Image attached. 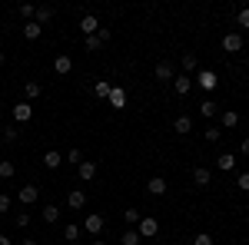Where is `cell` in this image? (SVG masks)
<instances>
[{"mask_svg":"<svg viewBox=\"0 0 249 245\" xmlns=\"http://www.w3.org/2000/svg\"><path fill=\"white\" fill-rule=\"evenodd\" d=\"M193 86H196V83H193V76H186V73H183V76H173V93H176V96H186Z\"/></svg>","mask_w":249,"mask_h":245,"instance_id":"obj_5","label":"cell"},{"mask_svg":"<svg viewBox=\"0 0 249 245\" xmlns=\"http://www.w3.org/2000/svg\"><path fill=\"white\" fill-rule=\"evenodd\" d=\"M63 163H70V166H80V163H83V152H80V149H70L67 156H63Z\"/></svg>","mask_w":249,"mask_h":245,"instance_id":"obj_32","label":"cell"},{"mask_svg":"<svg viewBox=\"0 0 249 245\" xmlns=\"http://www.w3.org/2000/svg\"><path fill=\"white\" fill-rule=\"evenodd\" d=\"M14 172H17V166L10 159H0V179H14Z\"/></svg>","mask_w":249,"mask_h":245,"instance_id":"obj_30","label":"cell"},{"mask_svg":"<svg viewBox=\"0 0 249 245\" xmlns=\"http://www.w3.org/2000/svg\"><path fill=\"white\" fill-rule=\"evenodd\" d=\"M110 106H113V110H123V106H126V90H123V86H113V93H110Z\"/></svg>","mask_w":249,"mask_h":245,"instance_id":"obj_13","label":"cell"},{"mask_svg":"<svg viewBox=\"0 0 249 245\" xmlns=\"http://www.w3.org/2000/svg\"><path fill=\"white\" fill-rule=\"evenodd\" d=\"M43 166H47V169H60V166H63V156H60L57 149H47L43 152Z\"/></svg>","mask_w":249,"mask_h":245,"instance_id":"obj_11","label":"cell"},{"mask_svg":"<svg viewBox=\"0 0 249 245\" xmlns=\"http://www.w3.org/2000/svg\"><path fill=\"white\" fill-rule=\"evenodd\" d=\"M136 232H140V239H153L156 232H160V219H156V215H143L140 226H136Z\"/></svg>","mask_w":249,"mask_h":245,"instance_id":"obj_2","label":"cell"},{"mask_svg":"<svg viewBox=\"0 0 249 245\" xmlns=\"http://www.w3.org/2000/svg\"><path fill=\"white\" fill-rule=\"evenodd\" d=\"M63 239H67V242H77V239H80V226H77V222H70V226L63 229Z\"/></svg>","mask_w":249,"mask_h":245,"instance_id":"obj_31","label":"cell"},{"mask_svg":"<svg viewBox=\"0 0 249 245\" xmlns=\"http://www.w3.org/2000/svg\"><path fill=\"white\" fill-rule=\"evenodd\" d=\"M113 37V33H110V30H107V27H100V30H96V40H100V43H107V40Z\"/></svg>","mask_w":249,"mask_h":245,"instance_id":"obj_38","label":"cell"},{"mask_svg":"<svg viewBox=\"0 0 249 245\" xmlns=\"http://www.w3.org/2000/svg\"><path fill=\"white\" fill-rule=\"evenodd\" d=\"M100 47H103V43H100L96 37H87V50H90V53H93V50H100Z\"/></svg>","mask_w":249,"mask_h":245,"instance_id":"obj_39","label":"cell"},{"mask_svg":"<svg viewBox=\"0 0 249 245\" xmlns=\"http://www.w3.org/2000/svg\"><path fill=\"white\" fill-rule=\"evenodd\" d=\"M40 33H43V27H40L37 20H27V23H23V37L27 40H37Z\"/></svg>","mask_w":249,"mask_h":245,"instance_id":"obj_19","label":"cell"},{"mask_svg":"<svg viewBox=\"0 0 249 245\" xmlns=\"http://www.w3.org/2000/svg\"><path fill=\"white\" fill-rule=\"evenodd\" d=\"M0 110H3V103H0Z\"/></svg>","mask_w":249,"mask_h":245,"instance_id":"obj_47","label":"cell"},{"mask_svg":"<svg viewBox=\"0 0 249 245\" xmlns=\"http://www.w3.org/2000/svg\"><path fill=\"white\" fill-rule=\"evenodd\" d=\"M193 83H196V86H199V90H206V93H213V90H216V86H219V76L213 73V70H199V73H196V80H193Z\"/></svg>","mask_w":249,"mask_h":245,"instance_id":"obj_1","label":"cell"},{"mask_svg":"<svg viewBox=\"0 0 249 245\" xmlns=\"http://www.w3.org/2000/svg\"><path fill=\"white\" fill-rule=\"evenodd\" d=\"M239 152H243V156H249V136L243 139V143H239Z\"/></svg>","mask_w":249,"mask_h":245,"instance_id":"obj_42","label":"cell"},{"mask_svg":"<svg viewBox=\"0 0 249 245\" xmlns=\"http://www.w3.org/2000/svg\"><path fill=\"white\" fill-rule=\"evenodd\" d=\"M140 219H143V212H140V209H126V212H123V222H126L130 229L140 226Z\"/></svg>","mask_w":249,"mask_h":245,"instance_id":"obj_24","label":"cell"},{"mask_svg":"<svg viewBox=\"0 0 249 245\" xmlns=\"http://www.w3.org/2000/svg\"><path fill=\"white\" fill-rule=\"evenodd\" d=\"M14 222H17V229H27V226H30V212H17Z\"/></svg>","mask_w":249,"mask_h":245,"instance_id":"obj_36","label":"cell"},{"mask_svg":"<svg viewBox=\"0 0 249 245\" xmlns=\"http://www.w3.org/2000/svg\"><path fill=\"white\" fill-rule=\"evenodd\" d=\"M7 209H10V196H7V192H0V212H7Z\"/></svg>","mask_w":249,"mask_h":245,"instance_id":"obj_40","label":"cell"},{"mask_svg":"<svg viewBox=\"0 0 249 245\" xmlns=\"http://www.w3.org/2000/svg\"><path fill=\"white\" fill-rule=\"evenodd\" d=\"M246 63H249V60H246Z\"/></svg>","mask_w":249,"mask_h":245,"instance_id":"obj_51","label":"cell"},{"mask_svg":"<svg viewBox=\"0 0 249 245\" xmlns=\"http://www.w3.org/2000/svg\"><path fill=\"white\" fill-rule=\"evenodd\" d=\"M0 136H3V130H0Z\"/></svg>","mask_w":249,"mask_h":245,"instance_id":"obj_48","label":"cell"},{"mask_svg":"<svg viewBox=\"0 0 249 245\" xmlns=\"http://www.w3.org/2000/svg\"><path fill=\"white\" fill-rule=\"evenodd\" d=\"M40 219H43L47 226H53V222L60 219V209L53 206V202H50V206H43V209H40Z\"/></svg>","mask_w":249,"mask_h":245,"instance_id":"obj_16","label":"cell"},{"mask_svg":"<svg viewBox=\"0 0 249 245\" xmlns=\"http://www.w3.org/2000/svg\"><path fill=\"white\" fill-rule=\"evenodd\" d=\"M183 70H186V76H190V73H199V63H196V57H193V53H183Z\"/></svg>","mask_w":249,"mask_h":245,"instance_id":"obj_27","label":"cell"},{"mask_svg":"<svg viewBox=\"0 0 249 245\" xmlns=\"http://www.w3.org/2000/svg\"><path fill=\"white\" fill-rule=\"evenodd\" d=\"M246 43H249V37H246Z\"/></svg>","mask_w":249,"mask_h":245,"instance_id":"obj_49","label":"cell"},{"mask_svg":"<svg viewBox=\"0 0 249 245\" xmlns=\"http://www.w3.org/2000/svg\"><path fill=\"white\" fill-rule=\"evenodd\" d=\"M50 17H53V7H47V3H43V7H37V17H34V20L43 27V23H50Z\"/></svg>","mask_w":249,"mask_h":245,"instance_id":"obj_26","label":"cell"},{"mask_svg":"<svg viewBox=\"0 0 249 245\" xmlns=\"http://www.w3.org/2000/svg\"><path fill=\"white\" fill-rule=\"evenodd\" d=\"M223 126H226V130H236V126H239V113H236V110H226V113H223Z\"/></svg>","mask_w":249,"mask_h":245,"instance_id":"obj_28","label":"cell"},{"mask_svg":"<svg viewBox=\"0 0 249 245\" xmlns=\"http://www.w3.org/2000/svg\"><path fill=\"white\" fill-rule=\"evenodd\" d=\"M0 66H3V53H0Z\"/></svg>","mask_w":249,"mask_h":245,"instance_id":"obj_46","label":"cell"},{"mask_svg":"<svg viewBox=\"0 0 249 245\" xmlns=\"http://www.w3.org/2000/svg\"><path fill=\"white\" fill-rule=\"evenodd\" d=\"M70 70H73V60L67 57V53H57V57H53V73H57V76H67Z\"/></svg>","mask_w":249,"mask_h":245,"instance_id":"obj_8","label":"cell"},{"mask_svg":"<svg viewBox=\"0 0 249 245\" xmlns=\"http://www.w3.org/2000/svg\"><path fill=\"white\" fill-rule=\"evenodd\" d=\"M236 23H239V27H246V30H249V7H243V10L236 14Z\"/></svg>","mask_w":249,"mask_h":245,"instance_id":"obj_35","label":"cell"},{"mask_svg":"<svg viewBox=\"0 0 249 245\" xmlns=\"http://www.w3.org/2000/svg\"><path fill=\"white\" fill-rule=\"evenodd\" d=\"M3 143H17V126H7L3 130Z\"/></svg>","mask_w":249,"mask_h":245,"instance_id":"obj_37","label":"cell"},{"mask_svg":"<svg viewBox=\"0 0 249 245\" xmlns=\"http://www.w3.org/2000/svg\"><path fill=\"white\" fill-rule=\"evenodd\" d=\"M93 245H107V242H103V239H93Z\"/></svg>","mask_w":249,"mask_h":245,"instance_id":"obj_45","label":"cell"},{"mask_svg":"<svg viewBox=\"0 0 249 245\" xmlns=\"http://www.w3.org/2000/svg\"><path fill=\"white\" fill-rule=\"evenodd\" d=\"M20 245H37V239H23V242H20Z\"/></svg>","mask_w":249,"mask_h":245,"instance_id":"obj_44","label":"cell"},{"mask_svg":"<svg viewBox=\"0 0 249 245\" xmlns=\"http://www.w3.org/2000/svg\"><path fill=\"white\" fill-rule=\"evenodd\" d=\"M0 182H3V179H0Z\"/></svg>","mask_w":249,"mask_h":245,"instance_id":"obj_50","label":"cell"},{"mask_svg":"<svg viewBox=\"0 0 249 245\" xmlns=\"http://www.w3.org/2000/svg\"><path fill=\"white\" fill-rule=\"evenodd\" d=\"M110 93H113V86H110L107 80H96L93 83V96L96 99H110Z\"/></svg>","mask_w":249,"mask_h":245,"instance_id":"obj_18","label":"cell"},{"mask_svg":"<svg viewBox=\"0 0 249 245\" xmlns=\"http://www.w3.org/2000/svg\"><path fill=\"white\" fill-rule=\"evenodd\" d=\"M193 245H213V235L210 232H199V235H193Z\"/></svg>","mask_w":249,"mask_h":245,"instance_id":"obj_34","label":"cell"},{"mask_svg":"<svg viewBox=\"0 0 249 245\" xmlns=\"http://www.w3.org/2000/svg\"><path fill=\"white\" fill-rule=\"evenodd\" d=\"M0 245H14V242H10V239H7V235H0Z\"/></svg>","mask_w":249,"mask_h":245,"instance_id":"obj_43","label":"cell"},{"mask_svg":"<svg viewBox=\"0 0 249 245\" xmlns=\"http://www.w3.org/2000/svg\"><path fill=\"white\" fill-rule=\"evenodd\" d=\"M20 17H23V20H34V17H37V7H34V3H23V7H20Z\"/></svg>","mask_w":249,"mask_h":245,"instance_id":"obj_33","label":"cell"},{"mask_svg":"<svg viewBox=\"0 0 249 245\" xmlns=\"http://www.w3.org/2000/svg\"><path fill=\"white\" fill-rule=\"evenodd\" d=\"M77 172H80L83 182H90V179H96V163H93V159H83V163L77 166Z\"/></svg>","mask_w":249,"mask_h":245,"instance_id":"obj_10","label":"cell"},{"mask_svg":"<svg viewBox=\"0 0 249 245\" xmlns=\"http://www.w3.org/2000/svg\"><path fill=\"white\" fill-rule=\"evenodd\" d=\"M210 179H213V172L206 169V166H196V169H193V182H196V186H210Z\"/></svg>","mask_w":249,"mask_h":245,"instance_id":"obj_15","label":"cell"},{"mask_svg":"<svg viewBox=\"0 0 249 245\" xmlns=\"http://www.w3.org/2000/svg\"><path fill=\"white\" fill-rule=\"evenodd\" d=\"M203 139H206V143H219V139H223V130H219V126H206V130H203Z\"/></svg>","mask_w":249,"mask_h":245,"instance_id":"obj_25","label":"cell"},{"mask_svg":"<svg viewBox=\"0 0 249 245\" xmlns=\"http://www.w3.org/2000/svg\"><path fill=\"white\" fill-rule=\"evenodd\" d=\"M40 93H43V86H40L37 80H27V83H23V96H27V103H30V99H37Z\"/></svg>","mask_w":249,"mask_h":245,"instance_id":"obj_17","label":"cell"},{"mask_svg":"<svg viewBox=\"0 0 249 245\" xmlns=\"http://www.w3.org/2000/svg\"><path fill=\"white\" fill-rule=\"evenodd\" d=\"M10 113H14V123H30V119H34V106L23 99V103H17Z\"/></svg>","mask_w":249,"mask_h":245,"instance_id":"obj_4","label":"cell"},{"mask_svg":"<svg viewBox=\"0 0 249 245\" xmlns=\"http://www.w3.org/2000/svg\"><path fill=\"white\" fill-rule=\"evenodd\" d=\"M216 110H219V106H216V99H203V103H199V116H203V119H213Z\"/></svg>","mask_w":249,"mask_h":245,"instance_id":"obj_22","label":"cell"},{"mask_svg":"<svg viewBox=\"0 0 249 245\" xmlns=\"http://www.w3.org/2000/svg\"><path fill=\"white\" fill-rule=\"evenodd\" d=\"M67 206L70 209H83L87 206V192H83V189H73V192L67 196Z\"/></svg>","mask_w":249,"mask_h":245,"instance_id":"obj_12","label":"cell"},{"mask_svg":"<svg viewBox=\"0 0 249 245\" xmlns=\"http://www.w3.org/2000/svg\"><path fill=\"white\" fill-rule=\"evenodd\" d=\"M17 199L23 202V206H34L40 199V189L37 186H20V192H17Z\"/></svg>","mask_w":249,"mask_h":245,"instance_id":"obj_9","label":"cell"},{"mask_svg":"<svg viewBox=\"0 0 249 245\" xmlns=\"http://www.w3.org/2000/svg\"><path fill=\"white\" fill-rule=\"evenodd\" d=\"M146 192H150V196H163V192H166V179H163V176H153V179L146 182Z\"/></svg>","mask_w":249,"mask_h":245,"instance_id":"obj_14","label":"cell"},{"mask_svg":"<svg viewBox=\"0 0 249 245\" xmlns=\"http://www.w3.org/2000/svg\"><path fill=\"white\" fill-rule=\"evenodd\" d=\"M239 189H243V192H249V172H243V176H239Z\"/></svg>","mask_w":249,"mask_h":245,"instance_id":"obj_41","label":"cell"},{"mask_svg":"<svg viewBox=\"0 0 249 245\" xmlns=\"http://www.w3.org/2000/svg\"><path fill=\"white\" fill-rule=\"evenodd\" d=\"M173 130L186 136V132H193V119H190V116H176V119H173Z\"/></svg>","mask_w":249,"mask_h":245,"instance_id":"obj_20","label":"cell"},{"mask_svg":"<svg viewBox=\"0 0 249 245\" xmlns=\"http://www.w3.org/2000/svg\"><path fill=\"white\" fill-rule=\"evenodd\" d=\"M120 245H140V232H136V229H126V232L120 235Z\"/></svg>","mask_w":249,"mask_h":245,"instance_id":"obj_29","label":"cell"},{"mask_svg":"<svg viewBox=\"0 0 249 245\" xmlns=\"http://www.w3.org/2000/svg\"><path fill=\"white\" fill-rule=\"evenodd\" d=\"M96 30H100V20L93 14H83L80 17V33H87V37H96Z\"/></svg>","mask_w":249,"mask_h":245,"instance_id":"obj_6","label":"cell"},{"mask_svg":"<svg viewBox=\"0 0 249 245\" xmlns=\"http://www.w3.org/2000/svg\"><path fill=\"white\" fill-rule=\"evenodd\" d=\"M103 226H107V219H103V215H96V212L83 219V229H87L90 235H100V232H103Z\"/></svg>","mask_w":249,"mask_h":245,"instance_id":"obj_7","label":"cell"},{"mask_svg":"<svg viewBox=\"0 0 249 245\" xmlns=\"http://www.w3.org/2000/svg\"><path fill=\"white\" fill-rule=\"evenodd\" d=\"M156 80H170V83H173V63L160 60V63H156Z\"/></svg>","mask_w":249,"mask_h":245,"instance_id":"obj_21","label":"cell"},{"mask_svg":"<svg viewBox=\"0 0 249 245\" xmlns=\"http://www.w3.org/2000/svg\"><path fill=\"white\" fill-rule=\"evenodd\" d=\"M216 166H219V169H223V172L236 169V156H232V152H223V156L216 159Z\"/></svg>","mask_w":249,"mask_h":245,"instance_id":"obj_23","label":"cell"},{"mask_svg":"<svg viewBox=\"0 0 249 245\" xmlns=\"http://www.w3.org/2000/svg\"><path fill=\"white\" fill-rule=\"evenodd\" d=\"M243 47H246V40H243V33H239V30H232V33H226V37H223V50H226V53H239Z\"/></svg>","mask_w":249,"mask_h":245,"instance_id":"obj_3","label":"cell"}]
</instances>
